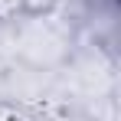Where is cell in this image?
I'll use <instances>...</instances> for the list:
<instances>
[{
    "label": "cell",
    "instance_id": "1",
    "mask_svg": "<svg viewBox=\"0 0 121 121\" xmlns=\"http://www.w3.org/2000/svg\"><path fill=\"white\" fill-rule=\"evenodd\" d=\"M26 20V0H0V30Z\"/></svg>",
    "mask_w": 121,
    "mask_h": 121
}]
</instances>
